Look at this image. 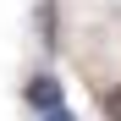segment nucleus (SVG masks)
I'll use <instances>...</instances> for the list:
<instances>
[{"label": "nucleus", "mask_w": 121, "mask_h": 121, "mask_svg": "<svg viewBox=\"0 0 121 121\" xmlns=\"http://www.w3.org/2000/svg\"><path fill=\"white\" fill-rule=\"evenodd\" d=\"M28 99H33V110H44V116H50V110H60V83H55L50 72H39L33 83H28Z\"/></svg>", "instance_id": "1"}, {"label": "nucleus", "mask_w": 121, "mask_h": 121, "mask_svg": "<svg viewBox=\"0 0 121 121\" xmlns=\"http://www.w3.org/2000/svg\"><path fill=\"white\" fill-rule=\"evenodd\" d=\"M39 28H44V44H55V0H39Z\"/></svg>", "instance_id": "2"}, {"label": "nucleus", "mask_w": 121, "mask_h": 121, "mask_svg": "<svg viewBox=\"0 0 121 121\" xmlns=\"http://www.w3.org/2000/svg\"><path fill=\"white\" fill-rule=\"evenodd\" d=\"M105 116H110V121H121V83H116V88H105Z\"/></svg>", "instance_id": "3"}, {"label": "nucleus", "mask_w": 121, "mask_h": 121, "mask_svg": "<svg viewBox=\"0 0 121 121\" xmlns=\"http://www.w3.org/2000/svg\"><path fill=\"white\" fill-rule=\"evenodd\" d=\"M44 121H72V110H66V105H60V110H50Z\"/></svg>", "instance_id": "4"}]
</instances>
